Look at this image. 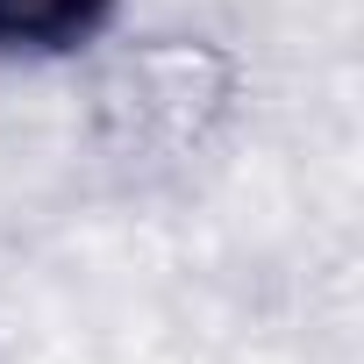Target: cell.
Returning <instances> with one entry per match:
<instances>
[{
  "instance_id": "obj_1",
  "label": "cell",
  "mask_w": 364,
  "mask_h": 364,
  "mask_svg": "<svg viewBox=\"0 0 364 364\" xmlns=\"http://www.w3.org/2000/svg\"><path fill=\"white\" fill-rule=\"evenodd\" d=\"M114 15V0H0V50L15 58H65L93 43Z\"/></svg>"
}]
</instances>
